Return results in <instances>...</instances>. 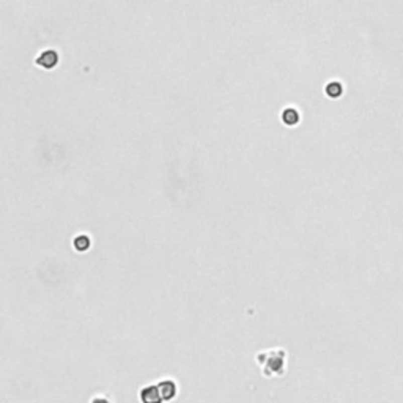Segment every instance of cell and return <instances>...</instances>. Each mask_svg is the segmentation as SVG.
Instances as JSON below:
<instances>
[{
  "label": "cell",
  "mask_w": 403,
  "mask_h": 403,
  "mask_svg": "<svg viewBox=\"0 0 403 403\" xmlns=\"http://www.w3.org/2000/svg\"><path fill=\"white\" fill-rule=\"evenodd\" d=\"M162 400H172L176 394V386L172 380H164L158 384Z\"/></svg>",
  "instance_id": "obj_3"
},
{
  "label": "cell",
  "mask_w": 403,
  "mask_h": 403,
  "mask_svg": "<svg viewBox=\"0 0 403 403\" xmlns=\"http://www.w3.org/2000/svg\"><path fill=\"white\" fill-rule=\"evenodd\" d=\"M91 403H111V400H109L108 397H101V395H98V397H94V398L91 400Z\"/></svg>",
  "instance_id": "obj_7"
},
{
  "label": "cell",
  "mask_w": 403,
  "mask_h": 403,
  "mask_svg": "<svg viewBox=\"0 0 403 403\" xmlns=\"http://www.w3.org/2000/svg\"><path fill=\"white\" fill-rule=\"evenodd\" d=\"M58 62V55L55 51L49 49V51H44L38 58H37V65L46 68V69H52Z\"/></svg>",
  "instance_id": "obj_2"
},
{
  "label": "cell",
  "mask_w": 403,
  "mask_h": 403,
  "mask_svg": "<svg viewBox=\"0 0 403 403\" xmlns=\"http://www.w3.org/2000/svg\"><path fill=\"white\" fill-rule=\"evenodd\" d=\"M88 246H90V240L85 235H80L74 240V247L77 249V251H85V249H88Z\"/></svg>",
  "instance_id": "obj_6"
},
{
  "label": "cell",
  "mask_w": 403,
  "mask_h": 403,
  "mask_svg": "<svg viewBox=\"0 0 403 403\" xmlns=\"http://www.w3.org/2000/svg\"><path fill=\"white\" fill-rule=\"evenodd\" d=\"M142 403H162V397L158 386H147L140 390Z\"/></svg>",
  "instance_id": "obj_1"
},
{
  "label": "cell",
  "mask_w": 403,
  "mask_h": 403,
  "mask_svg": "<svg viewBox=\"0 0 403 403\" xmlns=\"http://www.w3.org/2000/svg\"><path fill=\"white\" fill-rule=\"evenodd\" d=\"M342 91V84H339V82H331V84L326 85V94L331 98H339Z\"/></svg>",
  "instance_id": "obj_5"
},
{
  "label": "cell",
  "mask_w": 403,
  "mask_h": 403,
  "mask_svg": "<svg viewBox=\"0 0 403 403\" xmlns=\"http://www.w3.org/2000/svg\"><path fill=\"white\" fill-rule=\"evenodd\" d=\"M282 122L288 125V126H293L299 122V114L296 112L294 109H285L282 112Z\"/></svg>",
  "instance_id": "obj_4"
}]
</instances>
